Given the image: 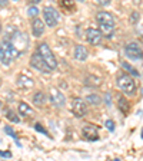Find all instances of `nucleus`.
<instances>
[{
	"instance_id": "nucleus-1",
	"label": "nucleus",
	"mask_w": 143,
	"mask_h": 161,
	"mask_svg": "<svg viewBox=\"0 0 143 161\" xmlns=\"http://www.w3.org/2000/svg\"><path fill=\"white\" fill-rule=\"evenodd\" d=\"M20 52L16 46H14L10 40L4 39L2 43H0V62L3 65H10L12 64V60L17 59L20 56Z\"/></svg>"
},
{
	"instance_id": "nucleus-2",
	"label": "nucleus",
	"mask_w": 143,
	"mask_h": 161,
	"mask_svg": "<svg viewBox=\"0 0 143 161\" xmlns=\"http://www.w3.org/2000/svg\"><path fill=\"white\" fill-rule=\"evenodd\" d=\"M37 52L42 55V58L44 59V62L47 64V66L50 68V70L56 69V68H57V60H56V58H54L52 49L49 47V45L44 43V42H43V43H39V45H37Z\"/></svg>"
},
{
	"instance_id": "nucleus-3",
	"label": "nucleus",
	"mask_w": 143,
	"mask_h": 161,
	"mask_svg": "<svg viewBox=\"0 0 143 161\" xmlns=\"http://www.w3.org/2000/svg\"><path fill=\"white\" fill-rule=\"evenodd\" d=\"M117 86L123 91L126 95H133L135 91H136V84H135V79L130 75L126 74H120L117 76Z\"/></svg>"
},
{
	"instance_id": "nucleus-4",
	"label": "nucleus",
	"mask_w": 143,
	"mask_h": 161,
	"mask_svg": "<svg viewBox=\"0 0 143 161\" xmlns=\"http://www.w3.org/2000/svg\"><path fill=\"white\" fill-rule=\"evenodd\" d=\"M7 40H10L20 52H23V50L27 47V45H29V39H27L26 35L19 32V30H16V29H13V33H10V36Z\"/></svg>"
},
{
	"instance_id": "nucleus-5",
	"label": "nucleus",
	"mask_w": 143,
	"mask_h": 161,
	"mask_svg": "<svg viewBox=\"0 0 143 161\" xmlns=\"http://www.w3.org/2000/svg\"><path fill=\"white\" fill-rule=\"evenodd\" d=\"M43 17H44V23L49 27H56L59 25V13L52 6H46L43 9Z\"/></svg>"
},
{
	"instance_id": "nucleus-6",
	"label": "nucleus",
	"mask_w": 143,
	"mask_h": 161,
	"mask_svg": "<svg viewBox=\"0 0 143 161\" xmlns=\"http://www.w3.org/2000/svg\"><path fill=\"white\" fill-rule=\"evenodd\" d=\"M30 65H32L34 69L43 72V74H49V72H52L50 68L47 66V64L44 62V59L42 58V55H40L39 52H36V53L32 55V58H30Z\"/></svg>"
},
{
	"instance_id": "nucleus-7",
	"label": "nucleus",
	"mask_w": 143,
	"mask_h": 161,
	"mask_svg": "<svg viewBox=\"0 0 143 161\" xmlns=\"http://www.w3.org/2000/svg\"><path fill=\"white\" fill-rule=\"evenodd\" d=\"M125 53H126V56H129L130 59H135V60L143 58V50H142V47H140V45L136 43V42L127 43L126 46H125Z\"/></svg>"
},
{
	"instance_id": "nucleus-8",
	"label": "nucleus",
	"mask_w": 143,
	"mask_h": 161,
	"mask_svg": "<svg viewBox=\"0 0 143 161\" xmlns=\"http://www.w3.org/2000/svg\"><path fill=\"white\" fill-rule=\"evenodd\" d=\"M72 112L76 118H82L86 115L87 108H86V102L80 98H73L72 99Z\"/></svg>"
},
{
	"instance_id": "nucleus-9",
	"label": "nucleus",
	"mask_w": 143,
	"mask_h": 161,
	"mask_svg": "<svg viewBox=\"0 0 143 161\" xmlns=\"http://www.w3.org/2000/svg\"><path fill=\"white\" fill-rule=\"evenodd\" d=\"M49 98H50V104L53 105V107H56V108L63 107L64 102H66V98H64V95L62 94V92H60L57 88H50Z\"/></svg>"
},
{
	"instance_id": "nucleus-10",
	"label": "nucleus",
	"mask_w": 143,
	"mask_h": 161,
	"mask_svg": "<svg viewBox=\"0 0 143 161\" xmlns=\"http://www.w3.org/2000/svg\"><path fill=\"white\" fill-rule=\"evenodd\" d=\"M102 37H103V35H102V32H100L99 29H94V27H89V29H86V40L90 45H93V46L100 45Z\"/></svg>"
},
{
	"instance_id": "nucleus-11",
	"label": "nucleus",
	"mask_w": 143,
	"mask_h": 161,
	"mask_svg": "<svg viewBox=\"0 0 143 161\" xmlns=\"http://www.w3.org/2000/svg\"><path fill=\"white\" fill-rule=\"evenodd\" d=\"M83 137L89 141H97L99 140V132H97V127L93 124H86L82 130Z\"/></svg>"
},
{
	"instance_id": "nucleus-12",
	"label": "nucleus",
	"mask_w": 143,
	"mask_h": 161,
	"mask_svg": "<svg viewBox=\"0 0 143 161\" xmlns=\"http://www.w3.org/2000/svg\"><path fill=\"white\" fill-rule=\"evenodd\" d=\"M44 29H46L44 20H40V19H37V17H34L33 22H32V33H33V36L40 37L44 33Z\"/></svg>"
},
{
	"instance_id": "nucleus-13",
	"label": "nucleus",
	"mask_w": 143,
	"mask_h": 161,
	"mask_svg": "<svg viewBox=\"0 0 143 161\" xmlns=\"http://www.w3.org/2000/svg\"><path fill=\"white\" fill-rule=\"evenodd\" d=\"M96 20L102 25H113L115 26V17L109 12H99L96 14Z\"/></svg>"
},
{
	"instance_id": "nucleus-14",
	"label": "nucleus",
	"mask_w": 143,
	"mask_h": 161,
	"mask_svg": "<svg viewBox=\"0 0 143 161\" xmlns=\"http://www.w3.org/2000/svg\"><path fill=\"white\" fill-rule=\"evenodd\" d=\"M73 56H74V59L76 60L83 62V60H86L87 58H89V52H87V49L83 46V45H77V46L74 47Z\"/></svg>"
},
{
	"instance_id": "nucleus-15",
	"label": "nucleus",
	"mask_w": 143,
	"mask_h": 161,
	"mask_svg": "<svg viewBox=\"0 0 143 161\" xmlns=\"http://www.w3.org/2000/svg\"><path fill=\"white\" fill-rule=\"evenodd\" d=\"M33 85H34V80L30 76H27V75H20V76L17 78V86L23 88V89L33 88Z\"/></svg>"
},
{
	"instance_id": "nucleus-16",
	"label": "nucleus",
	"mask_w": 143,
	"mask_h": 161,
	"mask_svg": "<svg viewBox=\"0 0 143 161\" xmlns=\"http://www.w3.org/2000/svg\"><path fill=\"white\" fill-rule=\"evenodd\" d=\"M44 102H46V97H44V94L42 92V91H39V92H36V94L33 95V104H34V107H37V108L43 107Z\"/></svg>"
},
{
	"instance_id": "nucleus-17",
	"label": "nucleus",
	"mask_w": 143,
	"mask_h": 161,
	"mask_svg": "<svg viewBox=\"0 0 143 161\" xmlns=\"http://www.w3.org/2000/svg\"><path fill=\"white\" fill-rule=\"evenodd\" d=\"M17 109H19V114L22 115V117H29V115H32L33 114V109L29 107V105L26 104V102H20L19 104V107H17Z\"/></svg>"
},
{
	"instance_id": "nucleus-18",
	"label": "nucleus",
	"mask_w": 143,
	"mask_h": 161,
	"mask_svg": "<svg viewBox=\"0 0 143 161\" xmlns=\"http://www.w3.org/2000/svg\"><path fill=\"white\" fill-rule=\"evenodd\" d=\"M84 84L87 85V86H99L100 84H102V80H100L99 76H94V75H87L86 78H84Z\"/></svg>"
},
{
	"instance_id": "nucleus-19",
	"label": "nucleus",
	"mask_w": 143,
	"mask_h": 161,
	"mask_svg": "<svg viewBox=\"0 0 143 161\" xmlns=\"http://www.w3.org/2000/svg\"><path fill=\"white\" fill-rule=\"evenodd\" d=\"M117 107H119V109L123 112V114H129V109H130V104L129 101L126 99V98L120 97L119 99H117Z\"/></svg>"
},
{
	"instance_id": "nucleus-20",
	"label": "nucleus",
	"mask_w": 143,
	"mask_h": 161,
	"mask_svg": "<svg viewBox=\"0 0 143 161\" xmlns=\"http://www.w3.org/2000/svg\"><path fill=\"white\" fill-rule=\"evenodd\" d=\"M99 30L102 32V35L110 37V36H113L115 26H113V25H102V23H99Z\"/></svg>"
},
{
	"instance_id": "nucleus-21",
	"label": "nucleus",
	"mask_w": 143,
	"mask_h": 161,
	"mask_svg": "<svg viewBox=\"0 0 143 161\" xmlns=\"http://www.w3.org/2000/svg\"><path fill=\"white\" fill-rule=\"evenodd\" d=\"M60 7L66 12H73L76 9L74 6V0H60Z\"/></svg>"
},
{
	"instance_id": "nucleus-22",
	"label": "nucleus",
	"mask_w": 143,
	"mask_h": 161,
	"mask_svg": "<svg viewBox=\"0 0 143 161\" xmlns=\"http://www.w3.org/2000/svg\"><path fill=\"white\" fill-rule=\"evenodd\" d=\"M86 102H89V104H92V105H99L100 102H102V98L97 94H92V95H87L86 97Z\"/></svg>"
},
{
	"instance_id": "nucleus-23",
	"label": "nucleus",
	"mask_w": 143,
	"mask_h": 161,
	"mask_svg": "<svg viewBox=\"0 0 143 161\" xmlns=\"http://www.w3.org/2000/svg\"><path fill=\"white\" fill-rule=\"evenodd\" d=\"M120 65L123 66V69H125V70H127V72H129V74H132L133 76H139V72H137V70L135 69V68L132 66L130 64H127V62H125V60H123V62H122Z\"/></svg>"
},
{
	"instance_id": "nucleus-24",
	"label": "nucleus",
	"mask_w": 143,
	"mask_h": 161,
	"mask_svg": "<svg viewBox=\"0 0 143 161\" xmlns=\"http://www.w3.org/2000/svg\"><path fill=\"white\" fill-rule=\"evenodd\" d=\"M39 12L40 10L36 7V4H32V6H29V9H27V16L29 17H37Z\"/></svg>"
},
{
	"instance_id": "nucleus-25",
	"label": "nucleus",
	"mask_w": 143,
	"mask_h": 161,
	"mask_svg": "<svg viewBox=\"0 0 143 161\" xmlns=\"http://www.w3.org/2000/svg\"><path fill=\"white\" fill-rule=\"evenodd\" d=\"M6 117L9 118V119L12 121V122H16V124L20 121V118L17 117V114H14L13 111H7V112H6Z\"/></svg>"
},
{
	"instance_id": "nucleus-26",
	"label": "nucleus",
	"mask_w": 143,
	"mask_h": 161,
	"mask_svg": "<svg viewBox=\"0 0 143 161\" xmlns=\"http://www.w3.org/2000/svg\"><path fill=\"white\" fill-rule=\"evenodd\" d=\"M4 131H6L7 134H9L10 137H12V138H13L14 141H16V142H17V145H20V144H19V141H17V137H16V134H14V131L12 130V128H10V127H7V125H6V127H4Z\"/></svg>"
},
{
	"instance_id": "nucleus-27",
	"label": "nucleus",
	"mask_w": 143,
	"mask_h": 161,
	"mask_svg": "<svg viewBox=\"0 0 143 161\" xmlns=\"http://www.w3.org/2000/svg\"><path fill=\"white\" fill-rule=\"evenodd\" d=\"M137 22H139V13H137V12H133V13L130 14V23L136 25Z\"/></svg>"
},
{
	"instance_id": "nucleus-28",
	"label": "nucleus",
	"mask_w": 143,
	"mask_h": 161,
	"mask_svg": "<svg viewBox=\"0 0 143 161\" xmlns=\"http://www.w3.org/2000/svg\"><path fill=\"white\" fill-rule=\"evenodd\" d=\"M105 125H106V128H107L109 131H115V121L107 119V121H106V124H105Z\"/></svg>"
},
{
	"instance_id": "nucleus-29",
	"label": "nucleus",
	"mask_w": 143,
	"mask_h": 161,
	"mask_svg": "<svg viewBox=\"0 0 143 161\" xmlns=\"http://www.w3.org/2000/svg\"><path fill=\"white\" fill-rule=\"evenodd\" d=\"M34 128H36V131H39V132H43V134L49 135V132H47V131L44 130V128L42 127V125H40V124H36V125H34Z\"/></svg>"
},
{
	"instance_id": "nucleus-30",
	"label": "nucleus",
	"mask_w": 143,
	"mask_h": 161,
	"mask_svg": "<svg viewBox=\"0 0 143 161\" xmlns=\"http://www.w3.org/2000/svg\"><path fill=\"white\" fill-rule=\"evenodd\" d=\"M97 3L102 4V6H107L110 3V0H97Z\"/></svg>"
},
{
	"instance_id": "nucleus-31",
	"label": "nucleus",
	"mask_w": 143,
	"mask_h": 161,
	"mask_svg": "<svg viewBox=\"0 0 143 161\" xmlns=\"http://www.w3.org/2000/svg\"><path fill=\"white\" fill-rule=\"evenodd\" d=\"M105 101H106V104H107V105L112 104V102H110V94H106V95H105Z\"/></svg>"
},
{
	"instance_id": "nucleus-32",
	"label": "nucleus",
	"mask_w": 143,
	"mask_h": 161,
	"mask_svg": "<svg viewBox=\"0 0 143 161\" xmlns=\"http://www.w3.org/2000/svg\"><path fill=\"white\" fill-rule=\"evenodd\" d=\"M7 3H9V0H0V7H6Z\"/></svg>"
},
{
	"instance_id": "nucleus-33",
	"label": "nucleus",
	"mask_w": 143,
	"mask_h": 161,
	"mask_svg": "<svg viewBox=\"0 0 143 161\" xmlns=\"http://www.w3.org/2000/svg\"><path fill=\"white\" fill-rule=\"evenodd\" d=\"M0 155H2V157H12L10 153H3V151H0Z\"/></svg>"
},
{
	"instance_id": "nucleus-34",
	"label": "nucleus",
	"mask_w": 143,
	"mask_h": 161,
	"mask_svg": "<svg viewBox=\"0 0 143 161\" xmlns=\"http://www.w3.org/2000/svg\"><path fill=\"white\" fill-rule=\"evenodd\" d=\"M29 2V4H37V3H40L42 0H27Z\"/></svg>"
},
{
	"instance_id": "nucleus-35",
	"label": "nucleus",
	"mask_w": 143,
	"mask_h": 161,
	"mask_svg": "<svg viewBox=\"0 0 143 161\" xmlns=\"http://www.w3.org/2000/svg\"><path fill=\"white\" fill-rule=\"evenodd\" d=\"M139 40H140V43L143 45V36H140V39H139Z\"/></svg>"
},
{
	"instance_id": "nucleus-36",
	"label": "nucleus",
	"mask_w": 143,
	"mask_h": 161,
	"mask_svg": "<svg viewBox=\"0 0 143 161\" xmlns=\"http://www.w3.org/2000/svg\"><path fill=\"white\" fill-rule=\"evenodd\" d=\"M0 33H2V25H0Z\"/></svg>"
},
{
	"instance_id": "nucleus-37",
	"label": "nucleus",
	"mask_w": 143,
	"mask_h": 161,
	"mask_svg": "<svg viewBox=\"0 0 143 161\" xmlns=\"http://www.w3.org/2000/svg\"><path fill=\"white\" fill-rule=\"evenodd\" d=\"M142 138H143V128H142Z\"/></svg>"
},
{
	"instance_id": "nucleus-38",
	"label": "nucleus",
	"mask_w": 143,
	"mask_h": 161,
	"mask_svg": "<svg viewBox=\"0 0 143 161\" xmlns=\"http://www.w3.org/2000/svg\"><path fill=\"white\" fill-rule=\"evenodd\" d=\"M142 95H143V89H142Z\"/></svg>"
},
{
	"instance_id": "nucleus-39",
	"label": "nucleus",
	"mask_w": 143,
	"mask_h": 161,
	"mask_svg": "<svg viewBox=\"0 0 143 161\" xmlns=\"http://www.w3.org/2000/svg\"><path fill=\"white\" fill-rule=\"evenodd\" d=\"M0 107H2V104H0Z\"/></svg>"
},
{
	"instance_id": "nucleus-40",
	"label": "nucleus",
	"mask_w": 143,
	"mask_h": 161,
	"mask_svg": "<svg viewBox=\"0 0 143 161\" xmlns=\"http://www.w3.org/2000/svg\"><path fill=\"white\" fill-rule=\"evenodd\" d=\"M14 2H17V0H14Z\"/></svg>"
}]
</instances>
